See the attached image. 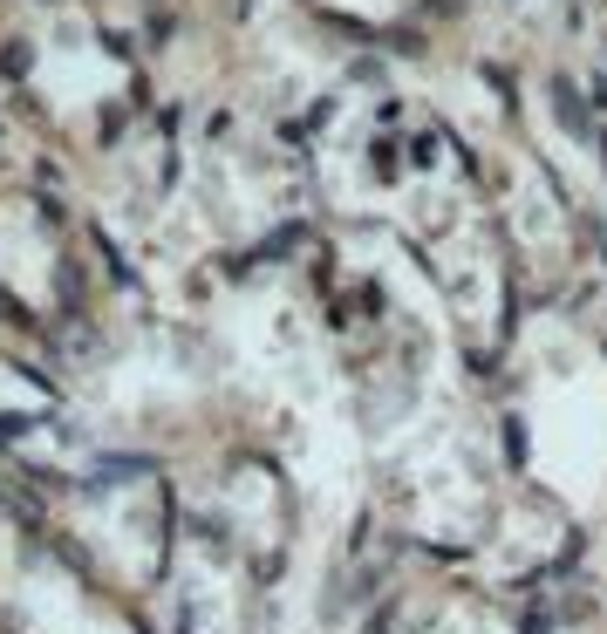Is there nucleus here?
Wrapping results in <instances>:
<instances>
[{
	"label": "nucleus",
	"mask_w": 607,
	"mask_h": 634,
	"mask_svg": "<svg viewBox=\"0 0 607 634\" xmlns=\"http://www.w3.org/2000/svg\"><path fill=\"white\" fill-rule=\"evenodd\" d=\"M0 75H7V82H21V75H28V48H21V41H7V48H0Z\"/></svg>",
	"instance_id": "nucleus-1"
},
{
	"label": "nucleus",
	"mask_w": 607,
	"mask_h": 634,
	"mask_svg": "<svg viewBox=\"0 0 607 634\" xmlns=\"http://www.w3.org/2000/svg\"><path fill=\"white\" fill-rule=\"evenodd\" d=\"M348 75H355V82H376V89H382V62H376V55H362V62H348Z\"/></svg>",
	"instance_id": "nucleus-2"
},
{
	"label": "nucleus",
	"mask_w": 607,
	"mask_h": 634,
	"mask_svg": "<svg viewBox=\"0 0 607 634\" xmlns=\"http://www.w3.org/2000/svg\"><path fill=\"white\" fill-rule=\"evenodd\" d=\"M526 634H546V607H532V614H526Z\"/></svg>",
	"instance_id": "nucleus-3"
}]
</instances>
